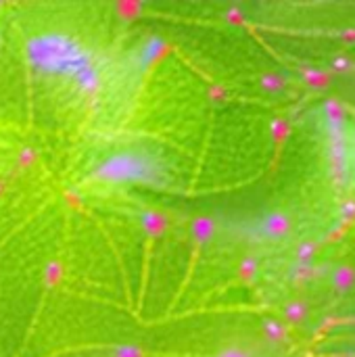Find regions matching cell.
Segmentation results:
<instances>
[{"label": "cell", "instance_id": "cell-2", "mask_svg": "<svg viewBox=\"0 0 355 357\" xmlns=\"http://www.w3.org/2000/svg\"><path fill=\"white\" fill-rule=\"evenodd\" d=\"M98 176L107 182H155L159 167L153 159L140 153L113 155L98 165Z\"/></svg>", "mask_w": 355, "mask_h": 357}, {"label": "cell", "instance_id": "cell-1", "mask_svg": "<svg viewBox=\"0 0 355 357\" xmlns=\"http://www.w3.org/2000/svg\"><path fill=\"white\" fill-rule=\"evenodd\" d=\"M27 54L38 69L67 77L86 92L98 88V65L92 54L73 38H67L63 33L36 36L27 46Z\"/></svg>", "mask_w": 355, "mask_h": 357}, {"label": "cell", "instance_id": "cell-3", "mask_svg": "<svg viewBox=\"0 0 355 357\" xmlns=\"http://www.w3.org/2000/svg\"><path fill=\"white\" fill-rule=\"evenodd\" d=\"M222 357H247L245 354H241V351H226Z\"/></svg>", "mask_w": 355, "mask_h": 357}]
</instances>
